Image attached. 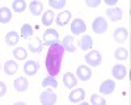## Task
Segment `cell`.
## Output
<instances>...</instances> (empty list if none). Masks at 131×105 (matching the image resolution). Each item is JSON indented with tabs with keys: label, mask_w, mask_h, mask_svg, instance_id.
Returning a JSON list of instances; mask_svg holds the SVG:
<instances>
[{
	"label": "cell",
	"mask_w": 131,
	"mask_h": 105,
	"mask_svg": "<svg viewBox=\"0 0 131 105\" xmlns=\"http://www.w3.org/2000/svg\"><path fill=\"white\" fill-rule=\"evenodd\" d=\"M63 55H64V49L60 42H57V44H54L49 47L45 63H46V70L50 76L55 78V75H58L60 72Z\"/></svg>",
	"instance_id": "cell-1"
},
{
	"label": "cell",
	"mask_w": 131,
	"mask_h": 105,
	"mask_svg": "<svg viewBox=\"0 0 131 105\" xmlns=\"http://www.w3.org/2000/svg\"><path fill=\"white\" fill-rule=\"evenodd\" d=\"M85 62L88 63L91 67H98L102 62V57L100 54V51L91 50L89 52H86L85 54Z\"/></svg>",
	"instance_id": "cell-2"
},
{
	"label": "cell",
	"mask_w": 131,
	"mask_h": 105,
	"mask_svg": "<svg viewBox=\"0 0 131 105\" xmlns=\"http://www.w3.org/2000/svg\"><path fill=\"white\" fill-rule=\"evenodd\" d=\"M109 25H107V21L105 20V17L102 16H98L94 18V21L92 23V29L96 34H104L105 32L107 30Z\"/></svg>",
	"instance_id": "cell-3"
},
{
	"label": "cell",
	"mask_w": 131,
	"mask_h": 105,
	"mask_svg": "<svg viewBox=\"0 0 131 105\" xmlns=\"http://www.w3.org/2000/svg\"><path fill=\"white\" fill-rule=\"evenodd\" d=\"M43 42H45V45H47L50 47L51 45L59 42V33H58L55 29L49 28L45 33H43Z\"/></svg>",
	"instance_id": "cell-4"
},
{
	"label": "cell",
	"mask_w": 131,
	"mask_h": 105,
	"mask_svg": "<svg viewBox=\"0 0 131 105\" xmlns=\"http://www.w3.org/2000/svg\"><path fill=\"white\" fill-rule=\"evenodd\" d=\"M57 93L52 89H46L41 93L39 96V101L42 102V105H54L57 102Z\"/></svg>",
	"instance_id": "cell-5"
},
{
	"label": "cell",
	"mask_w": 131,
	"mask_h": 105,
	"mask_svg": "<svg viewBox=\"0 0 131 105\" xmlns=\"http://www.w3.org/2000/svg\"><path fill=\"white\" fill-rule=\"evenodd\" d=\"M71 32L73 33V36H79L84 32H86V25L85 21L83 18H75L71 23Z\"/></svg>",
	"instance_id": "cell-6"
},
{
	"label": "cell",
	"mask_w": 131,
	"mask_h": 105,
	"mask_svg": "<svg viewBox=\"0 0 131 105\" xmlns=\"http://www.w3.org/2000/svg\"><path fill=\"white\" fill-rule=\"evenodd\" d=\"M76 78L78 80H83V81H88L91 78H92V70L89 66H85V65H81L78 67L76 70Z\"/></svg>",
	"instance_id": "cell-7"
},
{
	"label": "cell",
	"mask_w": 131,
	"mask_h": 105,
	"mask_svg": "<svg viewBox=\"0 0 131 105\" xmlns=\"http://www.w3.org/2000/svg\"><path fill=\"white\" fill-rule=\"evenodd\" d=\"M84 97H85V91H84L83 88H73V89L70 92V94H68L70 102H73V104L81 102V101L84 100Z\"/></svg>",
	"instance_id": "cell-8"
},
{
	"label": "cell",
	"mask_w": 131,
	"mask_h": 105,
	"mask_svg": "<svg viewBox=\"0 0 131 105\" xmlns=\"http://www.w3.org/2000/svg\"><path fill=\"white\" fill-rule=\"evenodd\" d=\"M115 91V81L112 79H106L100 86V93L101 94H112Z\"/></svg>",
	"instance_id": "cell-9"
},
{
	"label": "cell",
	"mask_w": 131,
	"mask_h": 105,
	"mask_svg": "<svg viewBox=\"0 0 131 105\" xmlns=\"http://www.w3.org/2000/svg\"><path fill=\"white\" fill-rule=\"evenodd\" d=\"M112 75H113V78L117 79V80H122V79H125L126 75H127V68H126L123 65H115V66H113V68H112Z\"/></svg>",
	"instance_id": "cell-10"
},
{
	"label": "cell",
	"mask_w": 131,
	"mask_h": 105,
	"mask_svg": "<svg viewBox=\"0 0 131 105\" xmlns=\"http://www.w3.org/2000/svg\"><path fill=\"white\" fill-rule=\"evenodd\" d=\"M39 68V65H38V62L37 60H26V63L24 65V72L28 76H33V75H36L37 71Z\"/></svg>",
	"instance_id": "cell-11"
},
{
	"label": "cell",
	"mask_w": 131,
	"mask_h": 105,
	"mask_svg": "<svg viewBox=\"0 0 131 105\" xmlns=\"http://www.w3.org/2000/svg\"><path fill=\"white\" fill-rule=\"evenodd\" d=\"M63 83H64L66 88L73 89L76 87V84H78V78H76V75H73L72 72H66L63 75Z\"/></svg>",
	"instance_id": "cell-12"
},
{
	"label": "cell",
	"mask_w": 131,
	"mask_h": 105,
	"mask_svg": "<svg viewBox=\"0 0 131 105\" xmlns=\"http://www.w3.org/2000/svg\"><path fill=\"white\" fill-rule=\"evenodd\" d=\"M106 16L112 21L117 23V21H119L122 18V9L119 7H110V8L106 9Z\"/></svg>",
	"instance_id": "cell-13"
},
{
	"label": "cell",
	"mask_w": 131,
	"mask_h": 105,
	"mask_svg": "<svg viewBox=\"0 0 131 105\" xmlns=\"http://www.w3.org/2000/svg\"><path fill=\"white\" fill-rule=\"evenodd\" d=\"M28 49L31 52H41L43 49V44H42V39L38 37H33L29 42H28Z\"/></svg>",
	"instance_id": "cell-14"
},
{
	"label": "cell",
	"mask_w": 131,
	"mask_h": 105,
	"mask_svg": "<svg viewBox=\"0 0 131 105\" xmlns=\"http://www.w3.org/2000/svg\"><path fill=\"white\" fill-rule=\"evenodd\" d=\"M113 38L118 44H122V42H125L128 38V30L126 28H117L113 33Z\"/></svg>",
	"instance_id": "cell-15"
},
{
	"label": "cell",
	"mask_w": 131,
	"mask_h": 105,
	"mask_svg": "<svg viewBox=\"0 0 131 105\" xmlns=\"http://www.w3.org/2000/svg\"><path fill=\"white\" fill-rule=\"evenodd\" d=\"M13 87H15V89H16L17 92H25V91L28 89V87H29V81H28L26 78L20 76V78L15 79Z\"/></svg>",
	"instance_id": "cell-16"
},
{
	"label": "cell",
	"mask_w": 131,
	"mask_h": 105,
	"mask_svg": "<svg viewBox=\"0 0 131 105\" xmlns=\"http://www.w3.org/2000/svg\"><path fill=\"white\" fill-rule=\"evenodd\" d=\"M70 21H71V12H70V10H63V12H60V13L55 17V23H57L59 26L67 25Z\"/></svg>",
	"instance_id": "cell-17"
},
{
	"label": "cell",
	"mask_w": 131,
	"mask_h": 105,
	"mask_svg": "<svg viewBox=\"0 0 131 105\" xmlns=\"http://www.w3.org/2000/svg\"><path fill=\"white\" fill-rule=\"evenodd\" d=\"M60 44H62L64 51H68V52H75V51H76V46H75V44H73V37L70 36V34L66 36Z\"/></svg>",
	"instance_id": "cell-18"
},
{
	"label": "cell",
	"mask_w": 131,
	"mask_h": 105,
	"mask_svg": "<svg viewBox=\"0 0 131 105\" xmlns=\"http://www.w3.org/2000/svg\"><path fill=\"white\" fill-rule=\"evenodd\" d=\"M78 45L81 50L86 51V50H91L92 46H93V39L89 34H84V37L80 38V41L78 42Z\"/></svg>",
	"instance_id": "cell-19"
},
{
	"label": "cell",
	"mask_w": 131,
	"mask_h": 105,
	"mask_svg": "<svg viewBox=\"0 0 131 105\" xmlns=\"http://www.w3.org/2000/svg\"><path fill=\"white\" fill-rule=\"evenodd\" d=\"M29 9H30V13L33 16H39L43 10V3L39 2V0H33L29 4Z\"/></svg>",
	"instance_id": "cell-20"
},
{
	"label": "cell",
	"mask_w": 131,
	"mask_h": 105,
	"mask_svg": "<svg viewBox=\"0 0 131 105\" xmlns=\"http://www.w3.org/2000/svg\"><path fill=\"white\" fill-rule=\"evenodd\" d=\"M18 41H20V34L17 33V32H15V30H10V32H8V33L5 34V42H7L8 46L17 45Z\"/></svg>",
	"instance_id": "cell-21"
},
{
	"label": "cell",
	"mask_w": 131,
	"mask_h": 105,
	"mask_svg": "<svg viewBox=\"0 0 131 105\" xmlns=\"http://www.w3.org/2000/svg\"><path fill=\"white\" fill-rule=\"evenodd\" d=\"M10 18H12V10L8 7H2L0 8V23L2 24H8Z\"/></svg>",
	"instance_id": "cell-22"
},
{
	"label": "cell",
	"mask_w": 131,
	"mask_h": 105,
	"mask_svg": "<svg viewBox=\"0 0 131 105\" xmlns=\"http://www.w3.org/2000/svg\"><path fill=\"white\" fill-rule=\"evenodd\" d=\"M18 70V65L15 62V60H7L5 65H4V72L5 75L10 76L13 75V74H16V71Z\"/></svg>",
	"instance_id": "cell-23"
},
{
	"label": "cell",
	"mask_w": 131,
	"mask_h": 105,
	"mask_svg": "<svg viewBox=\"0 0 131 105\" xmlns=\"http://www.w3.org/2000/svg\"><path fill=\"white\" fill-rule=\"evenodd\" d=\"M54 20H55V13H54V10H51V9L46 10V12L42 15V24L45 26H50L54 23Z\"/></svg>",
	"instance_id": "cell-24"
},
{
	"label": "cell",
	"mask_w": 131,
	"mask_h": 105,
	"mask_svg": "<svg viewBox=\"0 0 131 105\" xmlns=\"http://www.w3.org/2000/svg\"><path fill=\"white\" fill-rule=\"evenodd\" d=\"M12 9L17 13H23L26 9V2L25 0H13L12 2Z\"/></svg>",
	"instance_id": "cell-25"
},
{
	"label": "cell",
	"mask_w": 131,
	"mask_h": 105,
	"mask_svg": "<svg viewBox=\"0 0 131 105\" xmlns=\"http://www.w3.org/2000/svg\"><path fill=\"white\" fill-rule=\"evenodd\" d=\"M13 57H15L17 60H24V59L28 58V51H26V49H24V47H16V49L13 50Z\"/></svg>",
	"instance_id": "cell-26"
},
{
	"label": "cell",
	"mask_w": 131,
	"mask_h": 105,
	"mask_svg": "<svg viewBox=\"0 0 131 105\" xmlns=\"http://www.w3.org/2000/svg\"><path fill=\"white\" fill-rule=\"evenodd\" d=\"M128 50L127 49H125V47H118L117 50H115V52H114V57H115V59H118V60H126L127 58H128Z\"/></svg>",
	"instance_id": "cell-27"
},
{
	"label": "cell",
	"mask_w": 131,
	"mask_h": 105,
	"mask_svg": "<svg viewBox=\"0 0 131 105\" xmlns=\"http://www.w3.org/2000/svg\"><path fill=\"white\" fill-rule=\"evenodd\" d=\"M31 34H33V26L30 24H24L21 26V37L23 38L28 39L31 37Z\"/></svg>",
	"instance_id": "cell-28"
},
{
	"label": "cell",
	"mask_w": 131,
	"mask_h": 105,
	"mask_svg": "<svg viewBox=\"0 0 131 105\" xmlns=\"http://www.w3.org/2000/svg\"><path fill=\"white\" fill-rule=\"evenodd\" d=\"M42 87H52V88H57L58 87V81L54 76H46L45 79L42 80Z\"/></svg>",
	"instance_id": "cell-29"
},
{
	"label": "cell",
	"mask_w": 131,
	"mask_h": 105,
	"mask_svg": "<svg viewBox=\"0 0 131 105\" xmlns=\"http://www.w3.org/2000/svg\"><path fill=\"white\" fill-rule=\"evenodd\" d=\"M67 4L66 0H49V5L52 8V9H63Z\"/></svg>",
	"instance_id": "cell-30"
},
{
	"label": "cell",
	"mask_w": 131,
	"mask_h": 105,
	"mask_svg": "<svg viewBox=\"0 0 131 105\" xmlns=\"http://www.w3.org/2000/svg\"><path fill=\"white\" fill-rule=\"evenodd\" d=\"M91 104L92 105H106V100L102 96H100V94H92Z\"/></svg>",
	"instance_id": "cell-31"
},
{
	"label": "cell",
	"mask_w": 131,
	"mask_h": 105,
	"mask_svg": "<svg viewBox=\"0 0 131 105\" xmlns=\"http://www.w3.org/2000/svg\"><path fill=\"white\" fill-rule=\"evenodd\" d=\"M85 4L91 8H97L101 4V0H85Z\"/></svg>",
	"instance_id": "cell-32"
},
{
	"label": "cell",
	"mask_w": 131,
	"mask_h": 105,
	"mask_svg": "<svg viewBox=\"0 0 131 105\" xmlns=\"http://www.w3.org/2000/svg\"><path fill=\"white\" fill-rule=\"evenodd\" d=\"M5 93H7V86L3 81H0V97H3Z\"/></svg>",
	"instance_id": "cell-33"
},
{
	"label": "cell",
	"mask_w": 131,
	"mask_h": 105,
	"mask_svg": "<svg viewBox=\"0 0 131 105\" xmlns=\"http://www.w3.org/2000/svg\"><path fill=\"white\" fill-rule=\"evenodd\" d=\"M117 2H118V0H105V4L109 5V8H110V7H115Z\"/></svg>",
	"instance_id": "cell-34"
},
{
	"label": "cell",
	"mask_w": 131,
	"mask_h": 105,
	"mask_svg": "<svg viewBox=\"0 0 131 105\" xmlns=\"http://www.w3.org/2000/svg\"><path fill=\"white\" fill-rule=\"evenodd\" d=\"M13 105H26L25 102H23V101H17V102H15Z\"/></svg>",
	"instance_id": "cell-35"
},
{
	"label": "cell",
	"mask_w": 131,
	"mask_h": 105,
	"mask_svg": "<svg viewBox=\"0 0 131 105\" xmlns=\"http://www.w3.org/2000/svg\"><path fill=\"white\" fill-rule=\"evenodd\" d=\"M79 105H89V104H88V102H85V101H84V102H80Z\"/></svg>",
	"instance_id": "cell-36"
},
{
	"label": "cell",
	"mask_w": 131,
	"mask_h": 105,
	"mask_svg": "<svg viewBox=\"0 0 131 105\" xmlns=\"http://www.w3.org/2000/svg\"><path fill=\"white\" fill-rule=\"evenodd\" d=\"M0 70H2V67H0Z\"/></svg>",
	"instance_id": "cell-37"
}]
</instances>
